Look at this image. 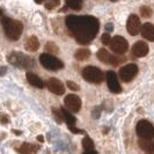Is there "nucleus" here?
Segmentation results:
<instances>
[{"label":"nucleus","mask_w":154,"mask_h":154,"mask_svg":"<svg viewBox=\"0 0 154 154\" xmlns=\"http://www.w3.org/2000/svg\"><path fill=\"white\" fill-rule=\"evenodd\" d=\"M125 62V58L123 57H118V56H112L111 57V60H110V65L112 66H118L119 64Z\"/></svg>","instance_id":"obj_25"},{"label":"nucleus","mask_w":154,"mask_h":154,"mask_svg":"<svg viewBox=\"0 0 154 154\" xmlns=\"http://www.w3.org/2000/svg\"><path fill=\"white\" fill-rule=\"evenodd\" d=\"M138 74V66L136 64H128L119 69V78L124 82L132 81Z\"/></svg>","instance_id":"obj_7"},{"label":"nucleus","mask_w":154,"mask_h":154,"mask_svg":"<svg viewBox=\"0 0 154 154\" xmlns=\"http://www.w3.org/2000/svg\"><path fill=\"white\" fill-rule=\"evenodd\" d=\"M106 80H107V84L111 93H115V94H119L122 92V87L118 82V79L117 75L114 71H108L107 74H106Z\"/></svg>","instance_id":"obj_10"},{"label":"nucleus","mask_w":154,"mask_h":154,"mask_svg":"<svg viewBox=\"0 0 154 154\" xmlns=\"http://www.w3.org/2000/svg\"><path fill=\"white\" fill-rule=\"evenodd\" d=\"M139 147L146 153H154V140L153 138H140L138 140Z\"/></svg>","instance_id":"obj_15"},{"label":"nucleus","mask_w":154,"mask_h":154,"mask_svg":"<svg viewBox=\"0 0 154 154\" xmlns=\"http://www.w3.org/2000/svg\"><path fill=\"white\" fill-rule=\"evenodd\" d=\"M38 149V146L32 145V144H28V143H23L21 146L19 147V152L20 153H34Z\"/></svg>","instance_id":"obj_21"},{"label":"nucleus","mask_w":154,"mask_h":154,"mask_svg":"<svg viewBox=\"0 0 154 154\" xmlns=\"http://www.w3.org/2000/svg\"><path fill=\"white\" fill-rule=\"evenodd\" d=\"M1 14H2V13H1V11H0V15H1Z\"/></svg>","instance_id":"obj_36"},{"label":"nucleus","mask_w":154,"mask_h":154,"mask_svg":"<svg viewBox=\"0 0 154 154\" xmlns=\"http://www.w3.org/2000/svg\"><path fill=\"white\" fill-rule=\"evenodd\" d=\"M14 133H15V134H21V132H20V131H15V130H14Z\"/></svg>","instance_id":"obj_34"},{"label":"nucleus","mask_w":154,"mask_h":154,"mask_svg":"<svg viewBox=\"0 0 154 154\" xmlns=\"http://www.w3.org/2000/svg\"><path fill=\"white\" fill-rule=\"evenodd\" d=\"M132 54L134 57L137 58H141V57H145L148 54V45H147L146 42L144 41H138L133 44L132 48Z\"/></svg>","instance_id":"obj_13"},{"label":"nucleus","mask_w":154,"mask_h":154,"mask_svg":"<svg viewBox=\"0 0 154 154\" xmlns=\"http://www.w3.org/2000/svg\"><path fill=\"white\" fill-rule=\"evenodd\" d=\"M136 131L140 138H153L154 137V126L148 121H139Z\"/></svg>","instance_id":"obj_8"},{"label":"nucleus","mask_w":154,"mask_h":154,"mask_svg":"<svg viewBox=\"0 0 154 154\" xmlns=\"http://www.w3.org/2000/svg\"><path fill=\"white\" fill-rule=\"evenodd\" d=\"M109 46H110L112 52H115L117 54H123L128 51L129 43L122 36H115L114 38H111L110 43H109Z\"/></svg>","instance_id":"obj_6"},{"label":"nucleus","mask_w":154,"mask_h":154,"mask_svg":"<svg viewBox=\"0 0 154 154\" xmlns=\"http://www.w3.org/2000/svg\"><path fill=\"white\" fill-rule=\"evenodd\" d=\"M110 41H111L110 35H109L108 32H104V34L102 35V37H101V42H102V44H104V45H109Z\"/></svg>","instance_id":"obj_27"},{"label":"nucleus","mask_w":154,"mask_h":154,"mask_svg":"<svg viewBox=\"0 0 154 154\" xmlns=\"http://www.w3.org/2000/svg\"><path fill=\"white\" fill-rule=\"evenodd\" d=\"M82 78L91 84H102L104 81V73L103 71L95 66H87L82 69Z\"/></svg>","instance_id":"obj_3"},{"label":"nucleus","mask_w":154,"mask_h":154,"mask_svg":"<svg viewBox=\"0 0 154 154\" xmlns=\"http://www.w3.org/2000/svg\"><path fill=\"white\" fill-rule=\"evenodd\" d=\"M111 57H112V54H109L106 49H100L97 51V58H99V60H101V62L104 63V64H110Z\"/></svg>","instance_id":"obj_20"},{"label":"nucleus","mask_w":154,"mask_h":154,"mask_svg":"<svg viewBox=\"0 0 154 154\" xmlns=\"http://www.w3.org/2000/svg\"><path fill=\"white\" fill-rule=\"evenodd\" d=\"M39 63L41 65L46 69H51V71H58L64 67V64L60 59L56 58L54 56L49 54H42L39 56Z\"/></svg>","instance_id":"obj_4"},{"label":"nucleus","mask_w":154,"mask_h":154,"mask_svg":"<svg viewBox=\"0 0 154 154\" xmlns=\"http://www.w3.org/2000/svg\"><path fill=\"white\" fill-rule=\"evenodd\" d=\"M110 1H117V0H110Z\"/></svg>","instance_id":"obj_35"},{"label":"nucleus","mask_w":154,"mask_h":154,"mask_svg":"<svg viewBox=\"0 0 154 154\" xmlns=\"http://www.w3.org/2000/svg\"><path fill=\"white\" fill-rule=\"evenodd\" d=\"M111 26H112L111 23H108V24H107V29H108L109 31H110V30H112V27H111Z\"/></svg>","instance_id":"obj_32"},{"label":"nucleus","mask_w":154,"mask_h":154,"mask_svg":"<svg viewBox=\"0 0 154 154\" xmlns=\"http://www.w3.org/2000/svg\"><path fill=\"white\" fill-rule=\"evenodd\" d=\"M48 88L50 92L56 95H63L65 93V87L63 85V82L56 78H51L48 80Z\"/></svg>","instance_id":"obj_12"},{"label":"nucleus","mask_w":154,"mask_h":154,"mask_svg":"<svg viewBox=\"0 0 154 154\" xmlns=\"http://www.w3.org/2000/svg\"><path fill=\"white\" fill-rule=\"evenodd\" d=\"M66 85H67V87H69L71 91H74V92H77V91H79V89H80V87H79L75 82L71 81V80H69V81L66 82Z\"/></svg>","instance_id":"obj_28"},{"label":"nucleus","mask_w":154,"mask_h":154,"mask_svg":"<svg viewBox=\"0 0 154 154\" xmlns=\"http://www.w3.org/2000/svg\"><path fill=\"white\" fill-rule=\"evenodd\" d=\"M140 14L143 17H149L152 15V9L148 6H143V7H140Z\"/></svg>","instance_id":"obj_26"},{"label":"nucleus","mask_w":154,"mask_h":154,"mask_svg":"<svg viewBox=\"0 0 154 154\" xmlns=\"http://www.w3.org/2000/svg\"><path fill=\"white\" fill-rule=\"evenodd\" d=\"M60 114H62L63 119L66 122V124H67L69 126L75 125V122H77V119L74 118V116L69 114V110H66L65 108H60Z\"/></svg>","instance_id":"obj_18"},{"label":"nucleus","mask_w":154,"mask_h":154,"mask_svg":"<svg viewBox=\"0 0 154 154\" xmlns=\"http://www.w3.org/2000/svg\"><path fill=\"white\" fill-rule=\"evenodd\" d=\"M37 139H38L41 143H43V141H44V139H43V136H38V137H37Z\"/></svg>","instance_id":"obj_33"},{"label":"nucleus","mask_w":154,"mask_h":154,"mask_svg":"<svg viewBox=\"0 0 154 154\" xmlns=\"http://www.w3.org/2000/svg\"><path fill=\"white\" fill-rule=\"evenodd\" d=\"M126 28L129 34L132 36H136L140 32V28H141V23L139 17L136 14H131L128 19V22H126Z\"/></svg>","instance_id":"obj_11"},{"label":"nucleus","mask_w":154,"mask_h":154,"mask_svg":"<svg viewBox=\"0 0 154 154\" xmlns=\"http://www.w3.org/2000/svg\"><path fill=\"white\" fill-rule=\"evenodd\" d=\"M74 57L78 60H86V59H88L91 57V50H88V49H79V50L75 51Z\"/></svg>","instance_id":"obj_22"},{"label":"nucleus","mask_w":154,"mask_h":154,"mask_svg":"<svg viewBox=\"0 0 154 154\" xmlns=\"http://www.w3.org/2000/svg\"><path fill=\"white\" fill-rule=\"evenodd\" d=\"M2 26L5 34L9 39L12 41H17L21 37L23 31V24L21 21L17 20H12V19H2Z\"/></svg>","instance_id":"obj_2"},{"label":"nucleus","mask_w":154,"mask_h":154,"mask_svg":"<svg viewBox=\"0 0 154 154\" xmlns=\"http://www.w3.org/2000/svg\"><path fill=\"white\" fill-rule=\"evenodd\" d=\"M82 147L85 149V153H94V154L97 153L94 149V143H93V140L88 136H86L85 138L82 139Z\"/></svg>","instance_id":"obj_19"},{"label":"nucleus","mask_w":154,"mask_h":154,"mask_svg":"<svg viewBox=\"0 0 154 154\" xmlns=\"http://www.w3.org/2000/svg\"><path fill=\"white\" fill-rule=\"evenodd\" d=\"M52 111H54V117H56V119H57V122H58V123H62L63 122L62 114H60V112H58L54 108L52 109Z\"/></svg>","instance_id":"obj_29"},{"label":"nucleus","mask_w":154,"mask_h":154,"mask_svg":"<svg viewBox=\"0 0 154 154\" xmlns=\"http://www.w3.org/2000/svg\"><path fill=\"white\" fill-rule=\"evenodd\" d=\"M45 1H48V0H35L36 4H44Z\"/></svg>","instance_id":"obj_31"},{"label":"nucleus","mask_w":154,"mask_h":154,"mask_svg":"<svg viewBox=\"0 0 154 154\" xmlns=\"http://www.w3.org/2000/svg\"><path fill=\"white\" fill-rule=\"evenodd\" d=\"M82 6V0H66V7L72 8L74 11L81 9Z\"/></svg>","instance_id":"obj_23"},{"label":"nucleus","mask_w":154,"mask_h":154,"mask_svg":"<svg viewBox=\"0 0 154 154\" xmlns=\"http://www.w3.org/2000/svg\"><path fill=\"white\" fill-rule=\"evenodd\" d=\"M8 121H9V119H8L7 115H5V114H1V115H0V122L2 124H7Z\"/></svg>","instance_id":"obj_30"},{"label":"nucleus","mask_w":154,"mask_h":154,"mask_svg":"<svg viewBox=\"0 0 154 154\" xmlns=\"http://www.w3.org/2000/svg\"><path fill=\"white\" fill-rule=\"evenodd\" d=\"M64 103H65V107L67 108V110L72 111V112H78L81 108V100L75 94L67 95L64 100Z\"/></svg>","instance_id":"obj_9"},{"label":"nucleus","mask_w":154,"mask_h":154,"mask_svg":"<svg viewBox=\"0 0 154 154\" xmlns=\"http://www.w3.org/2000/svg\"><path fill=\"white\" fill-rule=\"evenodd\" d=\"M8 60L12 65L14 66H19V67H23V69H28L31 67L34 64H32V59L24 56L22 52H13L8 57Z\"/></svg>","instance_id":"obj_5"},{"label":"nucleus","mask_w":154,"mask_h":154,"mask_svg":"<svg viewBox=\"0 0 154 154\" xmlns=\"http://www.w3.org/2000/svg\"><path fill=\"white\" fill-rule=\"evenodd\" d=\"M66 26L79 43L87 44L95 38L100 28V22L93 16L69 15L66 19Z\"/></svg>","instance_id":"obj_1"},{"label":"nucleus","mask_w":154,"mask_h":154,"mask_svg":"<svg viewBox=\"0 0 154 154\" xmlns=\"http://www.w3.org/2000/svg\"><path fill=\"white\" fill-rule=\"evenodd\" d=\"M26 77H27L28 82H29L31 86H34V87H36V88H41V89L44 87V82H43L42 79L39 77H37L36 74H34V73H31V72H27Z\"/></svg>","instance_id":"obj_16"},{"label":"nucleus","mask_w":154,"mask_h":154,"mask_svg":"<svg viewBox=\"0 0 154 154\" xmlns=\"http://www.w3.org/2000/svg\"><path fill=\"white\" fill-rule=\"evenodd\" d=\"M140 32H141L144 38H146L147 41H151V42H154V26L152 23H144L140 28Z\"/></svg>","instance_id":"obj_14"},{"label":"nucleus","mask_w":154,"mask_h":154,"mask_svg":"<svg viewBox=\"0 0 154 154\" xmlns=\"http://www.w3.org/2000/svg\"><path fill=\"white\" fill-rule=\"evenodd\" d=\"M45 50L48 54H58V51H59L58 46L56 45L54 43H52V42H48V43H46Z\"/></svg>","instance_id":"obj_24"},{"label":"nucleus","mask_w":154,"mask_h":154,"mask_svg":"<svg viewBox=\"0 0 154 154\" xmlns=\"http://www.w3.org/2000/svg\"><path fill=\"white\" fill-rule=\"evenodd\" d=\"M24 48H26V50L31 51V52L37 51V50H38V48H39V42H38V39H37V37H35V36L29 37V38L26 41Z\"/></svg>","instance_id":"obj_17"}]
</instances>
